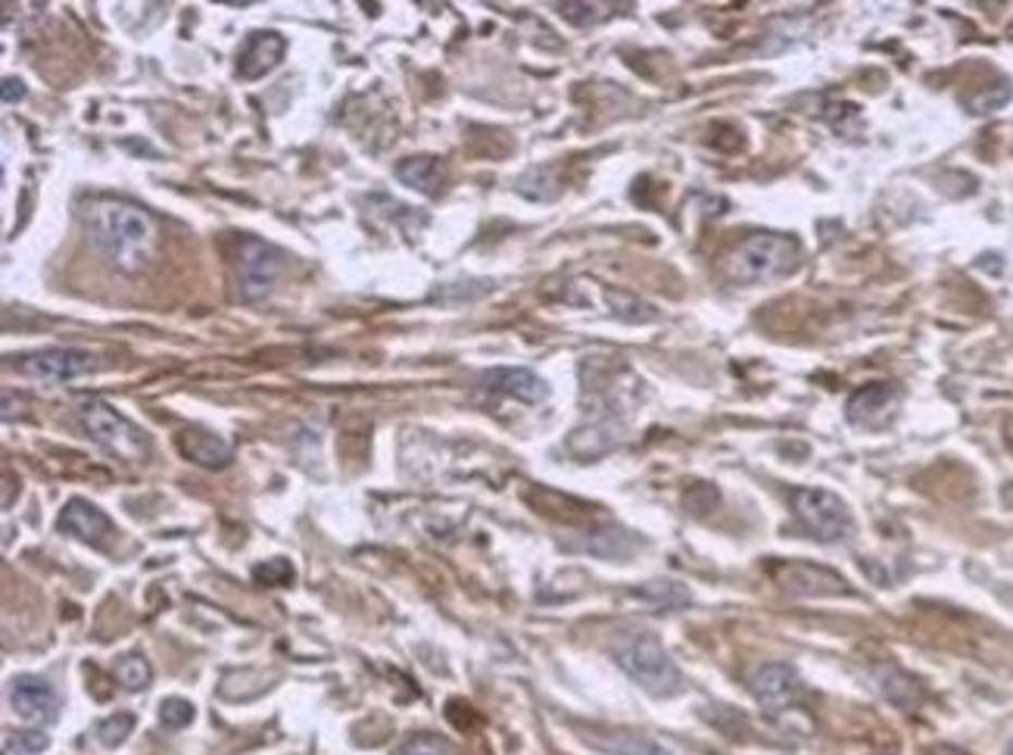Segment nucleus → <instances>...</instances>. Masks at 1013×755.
Masks as SVG:
<instances>
[{
	"label": "nucleus",
	"instance_id": "obj_22",
	"mask_svg": "<svg viewBox=\"0 0 1013 755\" xmlns=\"http://www.w3.org/2000/svg\"><path fill=\"white\" fill-rule=\"evenodd\" d=\"M393 755H449V743L437 733H415Z\"/></svg>",
	"mask_w": 1013,
	"mask_h": 755
},
{
	"label": "nucleus",
	"instance_id": "obj_23",
	"mask_svg": "<svg viewBox=\"0 0 1013 755\" xmlns=\"http://www.w3.org/2000/svg\"><path fill=\"white\" fill-rule=\"evenodd\" d=\"M132 728H135V718H132L128 711H119L113 718H107V721L97 728V733H100V743H103V746H119V743H125V737L132 733Z\"/></svg>",
	"mask_w": 1013,
	"mask_h": 755
},
{
	"label": "nucleus",
	"instance_id": "obj_8",
	"mask_svg": "<svg viewBox=\"0 0 1013 755\" xmlns=\"http://www.w3.org/2000/svg\"><path fill=\"white\" fill-rule=\"evenodd\" d=\"M752 693L764 708H780L792 706L802 693V681L795 674V668H789L783 661H774V665H761L758 671L752 674Z\"/></svg>",
	"mask_w": 1013,
	"mask_h": 755
},
{
	"label": "nucleus",
	"instance_id": "obj_20",
	"mask_svg": "<svg viewBox=\"0 0 1013 755\" xmlns=\"http://www.w3.org/2000/svg\"><path fill=\"white\" fill-rule=\"evenodd\" d=\"M645 599H652L655 606H665V609H674V606H683V603H690V593L683 591L680 584H674V581H652L648 587L643 591H637Z\"/></svg>",
	"mask_w": 1013,
	"mask_h": 755
},
{
	"label": "nucleus",
	"instance_id": "obj_21",
	"mask_svg": "<svg viewBox=\"0 0 1013 755\" xmlns=\"http://www.w3.org/2000/svg\"><path fill=\"white\" fill-rule=\"evenodd\" d=\"M160 721L169 731H182V728H187L194 721V706L187 700H182V696H169V700H162Z\"/></svg>",
	"mask_w": 1013,
	"mask_h": 755
},
{
	"label": "nucleus",
	"instance_id": "obj_5",
	"mask_svg": "<svg viewBox=\"0 0 1013 755\" xmlns=\"http://www.w3.org/2000/svg\"><path fill=\"white\" fill-rule=\"evenodd\" d=\"M792 509L807 531L824 543H839L852 537L854 519L849 506L824 487H799L792 494Z\"/></svg>",
	"mask_w": 1013,
	"mask_h": 755
},
{
	"label": "nucleus",
	"instance_id": "obj_3",
	"mask_svg": "<svg viewBox=\"0 0 1013 755\" xmlns=\"http://www.w3.org/2000/svg\"><path fill=\"white\" fill-rule=\"evenodd\" d=\"M799 262V240L789 235L745 237L727 257V275L737 284H770L789 275Z\"/></svg>",
	"mask_w": 1013,
	"mask_h": 755
},
{
	"label": "nucleus",
	"instance_id": "obj_25",
	"mask_svg": "<svg viewBox=\"0 0 1013 755\" xmlns=\"http://www.w3.org/2000/svg\"><path fill=\"white\" fill-rule=\"evenodd\" d=\"M41 753L47 750V737L38 731H20L7 737V753Z\"/></svg>",
	"mask_w": 1013,
	"mask_h": 755
},
{
	"label": "nucleus",
	"instance_id": "obj_19",
	"mask_svg": "<svg viewBox=\"0 0 1013 755\" xmlns=\"http://www.w3.org/2000/svg\"><path fill=\"white\" fill-rule=\"evenodd\" d=\"M150 678H153V668H150V661L138 656V653H132V656H122V659L115 661V681L125 686V690H144V686L150 684Z\"/></svg>",
	"mask_w": 1013,
	"mask_h": 755
},
{
	"label": "nucleus",
	"instance_id": "obj_4",
	"mask_svg": "<svg viewBox=\"0 0 1013 755\" xmlns=\"http://www.w3.org/2000/svg\"><path fill=\"white\" fill-rule=\"evenodd\" d=\"M78 419H82V425H85L94 444H100L107 453H113L125 462L147 459L150 444H147L144 431L135 422H128L122 412H115L110 403L88 400L78 409Z\"/></svg>",
	"mask_w": 1013,
	"mask_h": 755
},
{
	"label": "nucleus",
	"instance_id": "obj_29",
	"mask_svg": "<svg viewBox=\"0 0 1013 755\" xmlns=\"http://www.w3.org/2000/svg\"><path fill=\"white\" fill-rule=\"evenodd\" d=\"M1011 755H1013V750H1011Z\"/></svg>",
	"mask_w": 1013,
	"mask_h": 755
},
{
	"label": "nucleus",
	"instance_id": "obj_2",
	"mask_svg": "<svg viewBox=\"0 0 1013 755\" xmlns=\"http://www.w3.org/2000/svg\"><path fill=\"white\" fill-rule=\"evenodd\" d=\"M611 653H615V661L621 665L637 684L643 686L648 696L668 700V696L680 693L683 674H680V668L674 665L668 649L662 646V640L655 638V634L627 631L621 638H615Z\"/></svg>",
	"mask_w": 1013,
	"mask_h": 755
},
{
	"label": "nucleus",
	"instance_id": "obj_16",
	"mask_svg": "<svg viewBox=\"0 0 1013 755\" xmlns=\"http://www.w3.org/2000/svg\"><path fill=\"white\" fill-rule=\"evenodd\" d=\"M895 403V387L892 384H867L861 391H854L849 400V419L854 425H876L882 412H889Z\"/></svg>",
	"mask_w": 1013,
	"mask_h": 755
},
{
	"label": "nucleus",
	"instance_id": "obj_17",
	"mask_svg": "<svg viewBox=\"0 0 1013 755\" xmlns=\"http://www.w3.org/2000/svg\"><path fill=\"white\" fill-rule=\"evenodd\" d=\"M618 444H621V437H618V431L611 425H583L568 437V449L575 453L577 459H583V462L586 459H600L605 453H611Z\"/></svg>",
	"mask_w": 1013,
	"mask_h": 755
},
{
	"label": "nucleus",
	"instance_id": "obj_11",
	"mask_svg": "<svg viewBox=\"0 0 1013 755\" xmlns=\"http://www.w3.org/2000/svg\"><path fill=\"white\" fill-rule=\"evenodd\" d=\"M774 574H777V581L783 584L786 591L799 593V596H832V593H845V581H842L836 571L811 566V562L780 566Z\"/></svg>",
	"mask_w": 1013,
	"mask_h": 755
},
{
	"label": "nucleus",
	"instance_id": "obj_6",
	"mask_svg": "<svg viewBox=\"0 0 1013 755\" xmlns=\"http://www.w3.org/2000/svg\"><path fill=\"white\" fill-rule=\"evenodd\" d=\"M97 366H100L97 356L88 350H75V347H47V350H35L16 359V369L35 381H72V378L97 372Z\"/></svg>",
	"mask_w": 1013,
	"mask_h": 755
},
{
	"label": "nucleus",
	"instance_id": "obj_10",
	"mask_svg": "<svg viewBox=\"0 0 1013 755\" xmlns=\"http://www.w3.org/2000/svg\"><path fill=\"white\" fill-rule=\"evenodd\" d=\"M60 531L91 543V546H103L115 534L110 516L88 499H70L66 503V509L60 512Z\"/></svg>",
	"mask_w": 1013,
	"mask_h": 755
},
{
	"label": "nucleus",
	"instance_id": "obj_15",
	"mask_svg": "<svg viewBox=\"0 0 1013 755\" xmlns=\"http://www.w3.org/2000/svg\"><path fill=\"white\" fill-rule=\"evenodd\" d=\"M486 387H493L499 394H508V397H515V400L521 403H540L546 400V394H549L546 381L540 375H533L530 369H496V372L486 375Z\"/></svg>",
	"mask_w": 1013,
	"mask_h": 755
},
{
	"label": "nucleus",
	"instance_id": "obj_14",
	"mask_svg": "<svg viewBox=\"0 0 1013 755\" xmlns=\"http://www.w3.org/2000/svg\"><path fill=\"white\" fill-rule=\"evenodd\" d=\"M586 743L596 746L608 755H677L668 746H662L658 740L633 731H596L586 733Z\"/></svg>",
	"mask_w": 1013,
	"mask_h": 755
},
{
	"label": "nucleus",
	"instance_id": "obj_24",
	"mask_svg": "<svg viewBox=\"0 0 1013 755\" xmlns=\"http://www.w3.org/2000/svg\"><path fill=\"white\" fill-rule=\"evenodd\" d=\"M254 578L256 581H262V584H269V587H284V584L294 581V568H291L287 559H272V562H265V566H256Z\"/></svg>",
	"mask_w": 1013,
	"mask_h": 755
},
{
	"label": "nucleus",
	"instance_id": "obj_28",
	"mask_svg": "<svg viewBox=\"0 0 1013 755\" xmlns=\"http://www.w3.org/2000/svg\"><path fill=\"white\" fill-rule=\"evenodd\" d=\"M25 97V85L20 78H3V103H20Z\"/></svg>",
	"mask_w": 1013,
	"mask_h": 755
},
{
	"label": "nucleus",
	"instance_id": "obj_26",
	"mask_svg": "<svg viewBox=\"0 0 1013 755\" xmlns=\"http://www.w3.org/2000/svg\"><path fill=\"white\" fill-rule=\"evenodd\" d=\"M596 10H600L596 3H561V7H558V13H561L568 23H575V25L596 23V20H600V13H596Z\"/></svg>",
	"mask_w": 1013,
	"mask_h": 755
},
{
	"label": "nucleus",
	"instance_id": "obj_9",
	"mask_svg": "<svg viewBox=\"0 0 1013 755\" xmlns=\"http://www.w3.org/2000/svg\"><path fill=\"white\" fill-rule=\"evenodd\" d=\"M10 703H13V708L23 715L25 721H38V725H41V721H53L57 706H60L57 690L47 684L45 678H38V674H20V678H13Z\"/></svg>",
	"mask_w": 1013,
	"mask_h": 755
},
{
	"label": "nucleus",
	"instance_id": "obj_13",
	"mask_svg": "<svg viewBox=\"0 0 1013 755\" xmlns=\"http://www.w3.org/2000/svg\"><path fill=\"white\" fill-rule=\"evenodd\" d=\"M178 449L185 453L190 462H197L203 469H225L234 459L228 441H222L219 434L203 431V428H185L178 434Z\"/></svg>",
	"mask_w": 1013,
	"mask_h": 755
},
{
	"label": "nucleus",
	"instance_id": "obj_7",
	"mask_svg": "<svg viewBox=\"0 0 1013 755\" xmlns=\"http://www.w3.org/2000/svg\"><path fill=\"white\" fill-rule=\"evenodd\" d=\"M237 282H240V297L244 300H262V297H269V290H272V284H275L277 272H281V260H277V253L269 247V244H262V240H256V237H240V247H237Z\"/></svg>",
	"mask_w": 1013,
	"mask_h": 755
},
{
	"label": "nucleus",
	"instance_id": "obj_1",
	"mask_svg": "<svg viewBox=\"0 0 1013 755\" xmlns=\"http://www.w3.org/2000/svg\"><path fill=\"white\" fill-rule=\"evenodd\" d=\"M82 222L97 250L119 272H144L157 253V222L138 203L122 197H88L82 203Z\"/></svg>",
	"mask_w": 1013,
	"mask_h": 755
},
{
	"label": "nucleus",
	"instance_id": "obj_12",
	"mask_svg": "<svg viewBox=\"0 0 1013 755\" xmlns=\"http://www.w3.org/2000/svg\"><path fill=\"white\" fill-rule=\"evenodd\" d=\"M287 41L277 32H254L237 53V72L240 78H262L284 60Z\"/></svg>",
	"mask_w": 1013,
	"mask_h": 755
},
{
	"label": "nucleus",
	"instance_id": "obj_27",
	"mask_svg": "<svg viewBox=\"0 0 1013 755\" xmlns=\"http://www.w3.org/2000/svg\"><path fill=\"white\" fill-rule=\"evenodd\" d=\"M1008 97H1011V88H1008V85H1001L998 91L991 88V91H986V95L973 97V100H969V107H973V113H991V110L1004 107V103H1008Z\"/></svg>",
	"mask_w": 1013,
	"mask_h": 755
},
{
	"label": "nucleus",
	"instance_id": "obj_18",
	"mask_svg": "<svg viewBox=\"0 0 1013 755\" xmlns=\"http://www.w3.org/2000/svg\"><path fill=\"white\" fill-rule=\"evenodd\" d=\"M396 178L415 190L437 194V188L443 185V165H440L437 157H409L396 165Z\"/></svg>",
	"mask_w": 1013,
	"mask_h": 755
}]
</instances>
